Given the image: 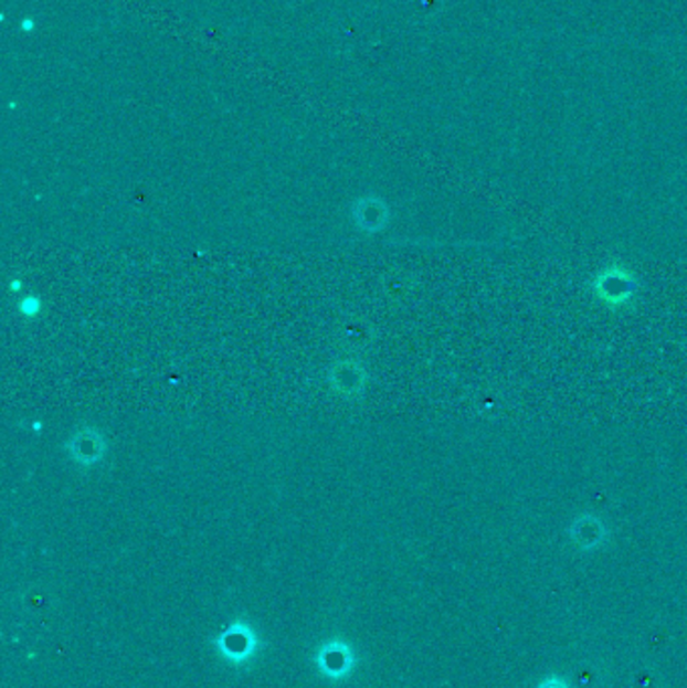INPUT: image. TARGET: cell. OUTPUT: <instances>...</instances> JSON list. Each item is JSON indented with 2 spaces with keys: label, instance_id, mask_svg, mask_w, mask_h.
<instances>
[{
  "label": "cell",
  "instance_id": "1",
  "mask_svg": "<svg viewBox=\"0 0 687 688\" xmlns=\"http://www.w3.org/2000/svg\"><path fill=\"white\" fill-rule=\"evenodd\" d=\"M589 286L601 305L623 308L631 305L640 293V278L627 268L611 264L607 268L596 272Z\"/></svg>",
  "mask_w": 687,
  "mask_h": 688
}]
</instances>
